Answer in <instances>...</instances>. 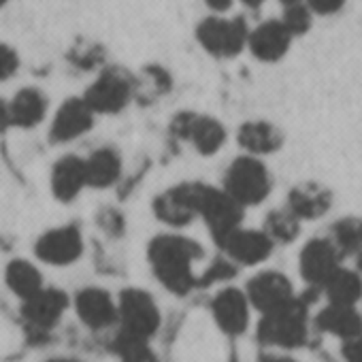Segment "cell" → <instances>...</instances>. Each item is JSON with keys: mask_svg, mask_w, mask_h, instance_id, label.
I'll list each match as a JSON object with an SVG mask.
<instances>
[{"mask_svg": "<svg viewBox=\"0 0 362 362\" xmlns=\"http://www.w3.org/2000/svg\"><path fill=\"white\" fill-rule=\"evenodd\" d=\"M201 256V245L194 239L181 235H160L151 239L147 247L153 275L166 290L175 294H188L199 284L194 275V262Z\"/></svg>", "mask_w": 362, "mask_h": 362, "instance_id": "6da1fadb", "label": "cell"}, {"mask_svg": "<svg viewBox=\"0 0 362 362\" xmlns=\"http://www.w3.org/2000/svg\"><path fill=\"white\" fill-rule=\"evenodd\" d=\"M258 339L275 347H298L307 341V300L294 298L292 303L264 313L258 326Z\"/></svg>", "mask_w": 362, "mask_h": 362, "instance_id": "7a4b0ae2", "label": "cell"}, {"mask_svg": "<svg viewBox=\"0 0 362 362\" xmlns=\"http://www.w3.org/2000/svg\"><path fill=\"white\" fill-rule=\"evenodd\" d=\"M224 190L243 207L262 203L271 192V175L264 162L252 153L237 158L224 177Z\"/></svg>", "mask_w": 362, "mask_h": 362, "instance_id": "3957f363", "label": "cell"}, {"mask_svg": "<svg viewBox=\"0 0 362 362\" xmlns=\"http://www.w3.org/2000/svg\"><path fill=\"white\" fill-rule=\"evenodd\" d=\"M243 205L237 203L224 188L201 184L199 194V218L205 220L214 241L222 245L243 222Z\"/></svg>", "mask_w": 362, "mask_h": 362, "instance_id": "277c9868", "label": "cell"}, {"mask_svg": "<svg viewBox=\"0 0 362 362\" xmlns=\"http://www.w3.org/2000/svg\"><path fill=\"white\" fill-rule=\"evenodd\" d=\"M197 39L205 52L216 58H235L247 47L250 28L243 18L211 16L197 28Z\"/></svg>", "mask_w": 362, "mask_h": 362, "instance_id": "5b68a950", "label": "cell"}, {"mask_svg": "<svg viewBox=\"0 0 362 362\" xmlns=\"http://www.w3.org/2000/svg\"><path fill=\"white\" fill-rule=\"evenodd\" d=\"M199 194L201 181H186V184L173 186L153 201V214L168 226H186L199 218Z\"/></svg>", "mask_w": 362, "mask_h": 362, "instance_id": "8992f818", "label": "cell"}, {"mask_svg": "<svg viewBox=\"0 0 362 362\" xmlns=\"http://www.w3.org/2000/svg\"><path fill=\"white\" fill-rule=\"evenodd\" d=\"M117 317L122 320V330L128 334H136L149 339L160 326V311L153 298L143 290H126L119 296Z\"/></svg>", "mask_w": 362, "mask_h": 362, "instance_id": "52a82bcc", "label": "cell"}, {"mask_svg": "<svg viewBox=\"0 0 362 362\" xmlns=\"http://www.w3.org/2000/svg\"><path fill=\"white\" fill-rule=\"evenodd\" d=\"M132 96V86L126 75L117 71L103 73L86 92V103L94 113H117L122 111Z\"/></svg>", "mask_w": 362, "mask_h": 362, "instance_id": "ba28073f", "label": "cell"}, {"mask_svg": "<svg viewBox=\"0 0 362 362\" xmlns=\"http://www.w3.org/2000/svg\"><path fill=\"white\" fill-rule=\"evenodd\" d=\"M247 298H250V305H254L258 311L271 313V311L281 309L284 305L292 303L296 296H294V288L286 275H281L277 271H264L250 281Z\"/></svg>", "mask_w": 362, "mask_h": 362, "instance_id": "9c48e42d", "label": "cell"}, {"mask_svg": "<svg viewBox=\"0 0 362 362\" xmlns=\"http://www.w3.org/2000/svg\"><path fill=\"white\" fill-rule=\"evenodd\" d=\"M341 252L330 239H311L300 252V275L311 286H324V281L341 267Z\"/></svg>", "mask_w": 362, "mask_h": 362, "instance_id": "30bf717a", "label": "cell"}, {"mask_svg": "<svg viewBox=\"0 0 362 362\" xmlns=\"http://www.w3.org/2000/svg\"><path fill=\"white\" fill-rule=\"evenodd\" d=\"M292 39L294 37L290 35V30L284 26L281 20H269L256 26L254 30H250L247 49L260 62H277L288 54Z\"/></svg>", "mask_w": 362, "mask_h": 362, "instance_id": "8fae6325", "label": "cell"}, {"mask_svg": "<svg viewBox=\"0 0 362 362\" xmlns=\"http://www.w3.org/2000/svg\"><path fill=\"white\" fill-rule=\"evenodd\" d=\"M273 239L267 235V230H250V228H237L220 247L226 252V256L235 264H260L264 262L273 252Z\"/></svg>", "mask_w": 362, "mask_h": 362, "instance_id": "7c38bea8", "label": "cell"}, {"mask_svg": "<svg viewBox=\"0 0 362 362\" xmlns=\"http://www.w3.org/2000/svg\"><path fill=\"white\" fill-rule=\"evenodd\" d=\"M35 250L43 262L64 267V264L75 262L81 256L83 241H81V235L75 226H62V228H54V230L45 233L37 241Z\"/></svg>", "mask_w": 362, "mask_h": 362, "instance_id": "4fadbf2b", "label": "cell"}, {"mask_svg": "<svg viewBox=\"0 0 362 362\" xmlns=\"http://www.w3.org/2000/svg\"><path fill=\"white\" fill-rule=\"evenodd\" d=\"M94 124V111L86 103V98H69L58 109L54 122H52V141L56 143H69L77 136L86 134Z\"/></svg>", "mask_w": 362, "mask_h": 362, "instance_id": "5bb4252c", "label": "cell"}, {"mask_svg": "<svg viewBox=\"0 0 362 362\" xmlns=\"http://www.w3.org/2000/svg\"><path fill=\"white\" fill-rule=\"evenodd\" d=\"M211 313L224 332L241 334L250 322V298L241 290L226 288L216 294L211 303Z\"/></svg>", "mask_w": 362, "mask_h": 362, "instance_id": "9a60e30c", "label": "cell"}, {"mask_svg": "<svg viewBox=\"0 0 362 362\" xmlns=\"http://www.w3.org/2000/svg\"><path fill=\"white\" fill-rule=\"evenodd\" d=\"M66 309V296L54 288H41L24 300V317L37 330H49L58 324Z\"/></svg>", "mask_w": 362, "mask_h": 362, "instance_id": "2e32d148", "label": "cell"}, {"mask_svg": "<svg viewBox=\"0 0 362 362\" xmlns=\"http://www.w3.org/2000/svg\"><path fill=\"white\" fill-rule=\"evenodd\" d=\"M88 186L86 160L66 156L56 162L52 170V192L58 201L69 203L79 197V192Z\"/></svg>", "mask_w": 362, "mask_h": 362, "instance_id": "e0dca14e", "label": "cell"}, {"mask_svg": "<svg viewBox=\"0 0 362 362\" xmlns=\"http://www.w3.org/2000/svg\"><path fill=\"white\" fill-rule=\"evenodd\" d=\"M77 313L81 322L90 328H107L117 317V307L113 298L100 288H86L77 294Z\"/></svg>", "mask_w": 362, "mask_h": 362, "instance_id": "ac0fdd59", "label": "cell"}, {"mask_svg": "<svg viewBox=\"0 0 362 362\" xmlns=\"http://www.w3.org/2000/svg\"><path fill=\"white\" fill-rule=\"evenodd\" d=\"M332 203L330 190L320 184H300L288 194V209L298 220H315L322 218Z\"/></svg>", "mask_w": 362, "mask_h": 362, "instance_id": "d6986e66", "label": "cell"}, {"mask_svg": "<svg viewBox=\"0 0 362 362\" xmlns=\"http://www.w3.org/2000/svg\"><path fill=\"white\" fill-rule=\"evenodd\" d=\"M320 330L330 332L339 339H356L362 334V315L354 309V305H334L330 303L315 317Z\"/></svg>", "mask_w": 362, "mask_h": 362, "instance_id": "ffe728a7", "label": "cell"}, {"mask_svg": "<svg viewBox=\"0 0 362 362\" xmlns=\"http://www.w3.org/2000/svg\"><path fill=\"white\" fill-rule=\"evenodd\" d=\"M239 145L252 156L273 153L281 145V132L269 122H245L237 132Z\"/></svg>", "mask_w": 362, "mask_h": 362, "instance_id": "44dd1931", "label": "cell"}, {"mask_svg": "<svg viewBox=\"0 0 362 362\" xmlns=\"http://www.w3.org/2000/svg\"><path fill=\"white\" fill-rule=\"evenodd\" d=\"M186 141H190L194 145V149L203 156H214L216 151L222 149L224 141H226V130L224 126L209 115H192L190 128H188V136Z\"/></svg>", "mask_w": 362, "mask_h": 362, "instance_id": "7402d4cb", "label": "cell"}, {"mask_svg": "<svg viewBox=\"0 0 362 362\" xmlns=\"http://www.w3.org/2000/svg\"><path fill=\"white\" fill-rule=\"evenodd\" d=\"M86 173H88V186L92 188H109L119 179L122 173V160L119 153L111 147L96 149L86 160Z\"/></svg>", "mask_w": 362, "mask_h": 362, "instance_id": "603a6c76", "label": "cell"}, {"mask_svg": "<svg viewBox=\"0 0 362 362\" xmlns=\"http://www.w3.org/2000/svg\"><path fill=\"white\" fill-rule=\"evenodd\" d=\"M45 111H47V100L35 88H26L18 92L16 98L9 103L11 124L20 128H35L45 117Z\"/></svg>", "mask_w": 362, "mask_h": 362, "instance_id": "cb8c5ba5", "label": "cell"}, {"mask_svg": "<svg viewBox=\"0 0 362 362\" xmlns=\"http://www.w3.org/2000/svg\"><path fill=\"white\" fill-rule=\"evenodd\" d=\"M324 292L330 303L334 305H356L362 296V277L356 271L349 269H337L326 281H324Z\"/></svg>", "mask_w": 362, "mask_h": 362, "instance_id": "d4e9b609", "label": "cell"}, {"mask_svg": "<svg viewBox=\"0 0 362 362\" xmlns=\"http://www.w3.org/2000/svg\"><path fill=\"white\" fill-rule=\"evenodd\" d=\"M7 286L18 294L22 296L24 300L30 298L33 294H37L41 288H43V279H41V273L37 271L35 264L26 262V260H13L9 267H7Z\"/></svg>", "mask_w": 362, "mask_h": 362, "instance_id": "484cf974", "label": "cell"}, {"mask_svg": "<svg viewBox=\"0 0 362 362\" xmlns=\"http://www.w3.org/2000/svg\"><path fill=\"white\" fill-rule=\"evenodd\" d=\"M337 250L343 254H360L362 252V220L360 218H343L332 226V239Z\"/></svg>", "mask_w": 362, "mask_h": 362, "instance_id": "4316f807", "label": "cell"}, {"mask_svg": "<svg viewBox=\"0 0 362 362\" xmlns=\"http://www.w3.org/2000/svg\"><path fill=\"white\" fill-rule=\"evenodd\" d=\"M264 230H267V235L273 241H277V243H290L300 233V220L288 207L286 209H277V211H271L267 216Z\"/></svg>", "mask_w": 362, "mask_h": 362, "instance_id": "83f0119b", "label": "cell"}, {"mask_svg": "<svg viewBox=\"0 0 362 362\" xmlns=\"http://www.w3.org/2000/svg\"><path fill=\"white\" fill-rule=\"evenodd\" d=\"M147 341L149 339L128 334V332L122 330V334L115 341V351L119 354L122 362H156Z\"/></svg>", "mask_w": 362, "mask_h": 362, "instance_id": "f1b7e54d", "label": "cell"}, {"mask_svg": "<svg viewBox=\"0 0 362 362\" xmlns=\"http://www.w3.org/2000/svg\"><path fill=\"white\" fill-rule=\"evenodd\" d=\"M311 18H313V11L309 9V5L305 3V0H298V3H288V5H284L281 22H284V26L290 30L292 37L305 35V33L311 28Z\"/></svg>", "mask_w": 362, "mask_h": 362, "instance_id": "f546056e", "label": "cell"}, {"mask_svg": "<svg viewBox=\"0 0 362 362\" xmlns=\"http://www.w3.org/2000/svg\"><path fill=\"white\" fill-rule=\"evenodd\" d=\"M235 275V262L230 258H218L216 262H211V267L205 271L201 284H218V281H226Z\"/></svg>", "mask_w": 362, "mask_h": 362, "instance_id": "4dcf8cb0", "label": "cell"}, {"mask_svg": "<svg viewBox=\"0 0 362 362\" xmlns=\"http://www.w3.org/2000/svg\"><path fill=\"white\" fill-rule=\"evenodd\" d=\"M18 66H20L18 54H16L9 45L0 43V81H5V79L13 77L16 71H18Z\"/></svg>", "mask_w": 362, "mask_h": 362, "instance_id": "1f68e13d", "label": "cell"}, {"mask_svg": "<svg viewBox=\"0 0 362 362\" xmlns=\"http://www.w3.org/2000/svg\"><path fill=\"white\" fill-rule=\"evenodd\" d=\"M305 3L317 16H332L345 5V0H305Z\"/></svg>", "mask_w": 362, "mask_h": 362, "instance_id": "d6a6232c", "label": "cell"}, {"mask_svg": "<svg viewBox=\"0 0 362 362\" xmlns=\"http://www.w3.org/2000/svg\"><path fill=\"white\" fill-rule=\"evenodd\" d=\"M343 356H345L347 362H362V334L356 337V339L345 341Z\"/></svg>", "mask_w": 362, "mask_h": 362, "instance_id": "836d02e7", "label": "cell"}, {"mask_svg": "<svg viewBox=\"0 0 362 362\" xmlns=\"http://www.w3.org/2000/svg\"><path fill=\"white\" fill-rule=\"evenodd\" d=\"M7 126H11V113H9V105L5 100H0V132H3Z\"/></svg>", "mask_w": 362, "mask_h": 362, "instance_id": "e575fe53", "label": "cell"}, {"mask_svg": "<svg viewBox=\"0 0 362 362\" xmlns=\"http://www.w3.org/2000/svg\"><path fill=\"white\" fill-rule=\"evenodd\" d=\"M205 3L214 9V11H218V13H224V11H228L230 7H233V3L235 0H205Z\"/></svg>", "mask_w": 362, "mask_h": 362, "instance_id": "d590c367", "label": "cell"}, {"mask_svg": "<svg viewBox=\"0 0 362 362\" xmlns=\"http://www.w3.org/2000/svg\"><path fill=\"white\" fill-rule=\"evenodd\" d=\"M262 362H296V360H292L288 356H273V354H269V356L262 358Z\"/></svg>", "mask_w": 362, "mask_h": 362, "instance_id": "8d00e7d4", "label": "cell"}, {"mask_svg": "<svg viewBox=\"0 0 362 362\" xmlns=\"http://www.w3.org/2000/svg\"><path fill=\"white\" fill-rule=\"evenodd\" d=\"M241 3L247 5V7H252V9H258V7L264 3V0H241Z\"/></svg>", "mask_w": 362, "mask_h": 362, "instance_id": "74e56055", "label": "cell"}, {"mask_svg": "<svg viewBox=\"0 0 362 362\" xmlns=\"http://www.w3.org/2000/svg\"><path fill=\"white\" fill-rule=\"evenodd\" d=\"M52 362H77V360H69V358H58V360H52Z\"/></svg>", "mask_w": 362, "mask_h": 362, "instance_id": "f35d334b", "label": "cell"}, {"mask_svg": "<svg viewBox=\"0 0 362 362\" xmlns=\"http://www.w3.org/2000/svg\"><path fill=\"white\" fill-rule=\"evenodd\" d=\"M358 269H360V271H362V252H360V254H358Z\"/></svg>", "mask_w": 362, "mask_h": 362, "instance_id": "ab89813d", "label": "cell"}, {"mask_svg": "<svg viewBox=\"0 0 362 362\" xmlns=\"http://www.w3.org/2000/svg\"><path fill=\"white\" fill-rule=\"evenodd\" d=\"M284 5H288V3H298V0H281Z\"/></svg>", "mask_w": 362, "mask_h": 362, "instance_id": "60d3db41", "label": "cell"}, {"mask_svg": "<svg viewBox=\"0 0 362 362\" xmlns=\"http://www.w3.org/2000/svg\"><path fill=\"white\" fill-rule=\"evenodd\" d=\"M7 3H9V0H0V7H5Z\"/></svg>", "mask_w": 362, "mask_h": 362, "instance_id": "b9f144b4", "label": "cell"}]
</instances>
